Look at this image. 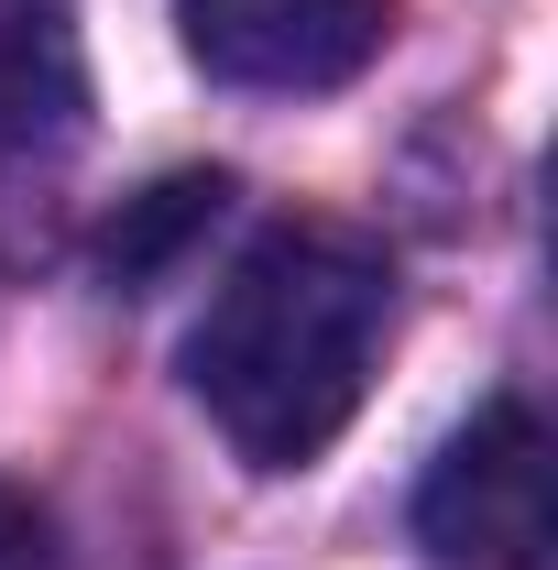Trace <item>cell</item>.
Wrapping results in <instances>:
<instances>
[{
    "instance_id": "obj_1",
    "label": "cell",
    "mask_w": 558,
    "mask_h": 570,
    "mask_svg": "<svg viewBox=\"0 0 558 570\" xmlns=\"http://www.w3.org/2000/svg\"><path fill=\"white\" fill-rule=\"evenodd\" d=\"M383 330H395V264L361 230L296 219L230 264L209 318L187 330V395L252 472H307L361 417Z\"/></svg>"
},
{
    "instance_id": "obj_2",
    "label": "cell",
    "mask_w": 558,
    "mask_h": 570,
    "mask_svg": "<svg viewBox=\"0 0 558 570\" xmlns=\"http://www.w3.org/2000/svg\"><path fill=\"white\" fill-rule=\"evenodd\" d=\"M417 538L449 570H548V428L537 406H482L438 450L417 494Z\"/></svg>"
},
{
    "instance_id": "obj_3",
    "label": "cell",
    "mask_w": 558,
    "mask_h": 570,
    "mask_svg": "<svg viewBox=\"0 0 558 570\" xmlns=\"http://www.w3.org/2000/svg\"><path fill=\"white\" fill-rule=\"evenodd\" d=\"M176 33L219 88H340L383 56L395 0H176Z\"/></svg>"
},
{
    "instance_id": "obj_4",
    "label": "cell",
    "mask_w": 558,
    "mask_h": 570,
    "mask_svg": "<svg viewBox=\"0 0 558 570\" xmlns=\"http://www.w3.org/2000/svg\"><path fill=\"white\" fill-rule=\"evenodd\" d=\"M88 110L77 0H0V142H56Z\"/></svg>"
},
{
    "instance_id": "obj_5",
    "label": "cell",
    "mask_w": 558,
    "mask_h": 570,
    "mask_svg": "<svg viewBox=\"0 0 558 570\" xmlns=\"http://www.w3.org/2000/svg\"><path fill=\"white\" fill-rule=\"evenodd\" d=\"M219 209H230V176H165V187H142L132 209L99 230V275L142 296V285L165 275L198 230H219Z\"/></svg>"
}]
</instances>
